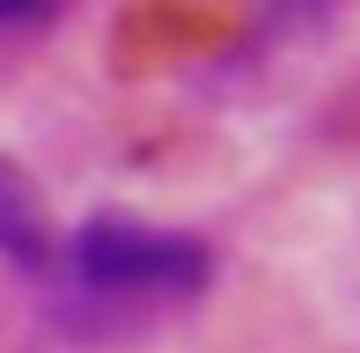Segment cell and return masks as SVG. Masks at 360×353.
Returning a JSON list of instances; mask_svg holds the SVG:
<instances>
[{"label":"cell","instance_id":"277c9868","mask_svg":"<svg viewBox=\"0 0 360 353\" xmlns=\"http://www.w3.org/2000/svg\"><path fill=\"white\" fill-rule=\"evenodd\" d=\"M287 8H309V15H316V8H323V0H287Z\"/></svg>","mask_w":360,"mask_h":353},{"label":"cell","instance_id":"7a4b0ae2","mask_svg":"<svg viewBox=\"0 0 360 353\" xmlns=\"http://www.w3.org/2000/svg\"><path fill=\"white\" fill-rule=\"evenodd\" d=\"M59 243H67V236H52L37 184L0 155V258L22 265V272H59Z\"/></svg>","mask_w":360,"mask_h":353},{"label":"cell","instance_id":"6da1fadb","mask_svg":"<svg viewBox=\"0 0 360 353\" xmlns=\"http://www.w3.org/2000/svg\"><path fill=\"white\" fill-rule=\"evenodd\" d=\"M59 280L103 309H162L191 302L214 280V250L184 229H162L140 214H89L59 243Z\"/></svg>","mask_w":360,"mask_h":353},{"label":"cell","instance_id":"3957f363","mask_svg":"<svg viewBox=\"0 0 360 353\" xmlns=\"http://www.w3.org/2000/svg\"><path fill=\"white\" fill-rule=\"evenodd\" d=\"M59 8H74V0H0V30H37Z\"/></svg>","mask_w":360,"mask_h":353}]
</instances>
